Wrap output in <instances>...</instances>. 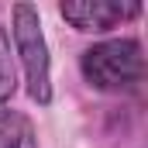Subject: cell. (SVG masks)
Instances as JSON below:
<instances>
[{
  "instance_id": "6da1fadb",
  "label": "cell",
  "mask_w": 148,
  "mask_h": 148,
  "mask_svg": "<svg viewBox=\"0 0 148 148\" xmlns=\"http://www.w3.org/2000/svg\"><path fill=\"white\" fill-rule=\"evenodd\" d=\"M83 76L90 86L97 90H134L145 76V55L141 45L134 38H114V41H100L93 48L83 52Z\"/></svg>"
},
{
  "instance_id": "7a4b0ae2",
  "label": "cell",
  "mask_w": 148,
  "mask_h": 148,
  "mask_svg": "<svg viewBox=\"0 0 148 148\" xmlns=\"http://www.w3.org/2000/svg\"><path fill=\"white\" fill-rule=\"evenodd\" d=\"M14 45H17V55H21V66L28 76V93L38 103H48L52 100V76H48V45L41 35V21H38V10L31 3H17L14 7Z\"/></svg>"
},
{
  "instance_id": "3957f363",
  "label": "cell",
  "mask_w": 148,
  "mask_h": 148,
  "mask_svg": "<svg viewBox=\"0 0 148 148\" xmlns=\"http://www.w3.org/2000/svg\"><path fill=\"white\" fill-rule=\"evenodd\" d=\"M59 14L79 28V31H110L117 24H124V21H131V17H138L141 14V3H134V0H73V3H62L59 7Z\"/></svg>"
},
{
  "instance_id": "277c9868",
  "label": "cell",
  "mask_w": 148,
  "mask_h": 148,
  "mask_svg": "<svg viewBox=\"0 0 148 148\" xmlns=\"http://www.w3.org/2000/svg\"><path fill=\"white\" fill-rule=\"evenodd\" d=\"M0 148H38L35 127L24 114L0 110Z\"/></svg>"
},
{
  "instance_id": "5b68a950",
  "label": "cell",
  "mask_w": 148,
  "mask_h": 148,
  "mask_svg": "<svg viewBox=\"0 0 148 148\" xmlns=\"http://www.w3.org/2000/svg\"><path fill=\"white\" fill-rule=\"evenodd\" d=\"M14 93V62H10V41L7 31L0 28V103Z\"/></svg>"
}]
</instances>
